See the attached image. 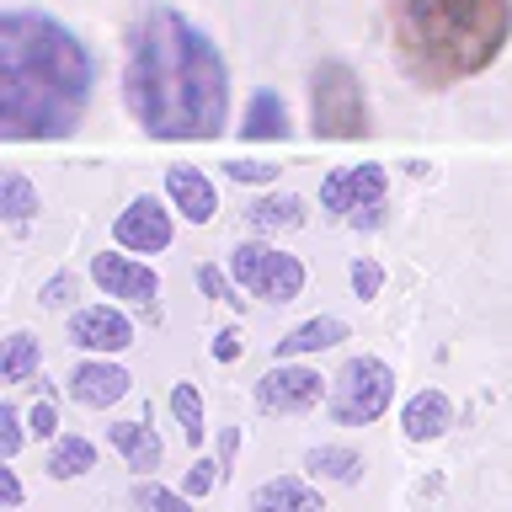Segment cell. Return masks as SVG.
<instances>
[{
    "mask_svg": "<svg viewBox=\"0 0 512 512\" xmlns=\"http://www.w3.org/2000/svg\"><path fill=\"white\" fill-rule=\"evenodd\" d=\"M123 102L150 139H214L230 123V64L182 11H144L128 43Z\"/></svg>",
    "mask_w": 512,
    "mask_h": 512,
    "instance_id": "obj_1",
    "label": "cell"
},
{
    "mask_svg": "<svg viewBox=\"0 0 512 512\" xmlns=\"http://www.w3.org/2000/svg\"><path fill=\"white\" fill-rule=\"evenodd\" d=\"M96 64L86 43L43 11L0 16V139H64L91 107Z\"/></svg>",
    "mask_w": 512,
    "mask_h": 512,
    "instance_id": "obj_2",
    "label": "cell"
},
{
    "mask_svg": "<svg viewBox=\"0 0 512 512\" xmlns=\"http://www.w3.org/2000/svg\"><path fill=\"white\" fill-rule=\"evenodd\" d=\"M512 38V0H390L395 59L422 91L491 70Z\"/></svg>",
    "mask_w": 512,
    "mask_h": 512,
    "instance_id": "obj_3",
    "label": "cell"
},
{
    "mask_svg": "<svg viewBox=\"0 0 512 512\" xmlns=\"http://www.w3.org/2000/svg\"><path fill=\"white\" fill-rule=\"evenodd\" d=\"M310 128H315V139H363L368 134V96L352 64L320 59L310 70Z\"/></svg>",
    "mask_w": 512,
    "mask_h": 512,
    "instance_id": "obj_4",
    "label": "cell"
},
{
    "mask_svg": "<svg viewBox=\"0 0 512 512\" xmlns=\"http://www.w3.org/2000/svg\"><path fill=\"white\" fill-rule=\"evenodd\" d=\"M395 400V368L384 358H347L331 384V422L336 427H368L390 411Z\"/></svg>",
    "mask_w": 512,
    "mask_h": 512,
    "instance_id": "obj_5",
    "label": "cell"
},
{
    "mask_svg": "<svg viewBox=\"0 0 512 512\" xmlns=\"http://www.w3.org/2000/svg\"><path fill=\"white\" fill-rule=\"evenodd\" d=\"M230 278L246 288L251 299L262 304H288L304 294V283H310V272H304L299 256H288L278 246H262V240H240L230 251Z\"/></svg>",
    "mask_w": 512,
    "mask_h": 512,
    "instance_id": "obj_6",
    "label": "cell"
},
{
    "mask_svg": "<svg viewBox=\"0 0 512 512\" xmlns=\"http://www.w3.org/2000/svg\"><path fill=\"white\" fill-rule=\"evenodd\" d=\"M384 198H390V182H384L379 160L326 171V182H320V203H326V214L347 219L352 230H379V224H384Z\"/></svg>",
    "mask_w": 512,
    "mask_h": 512,
    "instance_id": "obj_7",
    "label": "cell"
},
{
    "mask_svg": "<svg viewBox=\"0 0 512 512\" xmlns=\"http://www.w3.org/2000/svg\"><path fill=\"white\" fill-rule=\"evenodd\" d=\"M320 395H326V379L315 368H304L299 358L267 368L256 379V411H267V416H304L310 406H320Z\"/></svg>",
    "mask_w": 512,
    "mask_h": 512,
    "instance_id": "obj_8",
    "label": "cell"
},
{
    "mask_svg": "<svg viewBox=\"0 0 512 512\" xmlns=\"http://www.w3.org/2000/svg\"><path fill=\"white\" fill-rule=\"evenodd\" d=\"M91 283L102 288L107 299H128V304H155V294H160V278L134 251L128 256L123 251H96L91 256Z\"/></svg>",
    "mask_w": 512,
    "mask_h": 512,
    "instance_id": "obj_9",
    "label": "cell"
},
{
    "mask_svg": "<svg viewBox=\"0 0 512 512\" xmlns=\"http://www.w3.org/2000/svg\"><path fill=\"white\" fill-rule=\"evenodd\" d=\"M171 235H176V224H171V214H166L160 198H134L118 219H112V240H118L123 251H134V256L166 251Z\"/></svg>",
    "mask_w": 512,
    "mask_h": 512,
    "instance_id": "obj_10",
    "label": "cell"
},
{
    "mask_svg": "<svg viewBox=\"0 0 512 512\" xmlns=\"http://www.w3.org/2000/svg\"><path fill=\"white\" fill-rule=\"evenodd\" d=\"M70 342L80 352H123L134 342V320L112 304H86V310L70 315Z\"/></svg>",
    "mask_w": 512,
    "mask_h": 512,
    "instance_id": "obj_11",
    "label": "cell"
},
{
    "mask_svg": "<svg viewBox=\"0 0 512 512\" xmlns=\"http://www.w3.org/2000/svg\"><path fill=\"white\" fill-rule=\"evenodd\" d=\"M128 368L118 363H107V358H86L70 374V395H75V406H86V411H107V406H118V400L128 395Z\"/></svg>",
    "mask_w": 512,
    "mask_h": 512,
    "instance_id": "obj_12",
    "label": "cell"
},
{
    "mask_svg": "<svg viewBox=\"0 0 512 512\" xmlns=\"http://www.w3.org/2000/svg\"><path fill=\"white\" fill-rule=\"evenodd\" d=\"M166 198H171V208H176L187 224H208V219L219 214L214 176H203L198 166H171V171H166Z\"/></svg>",
    "mask_w": 512,
    "mask_h": 512,
    "instance_id": "obj_13",
    "label": "cell"
},
{
    "mask_svg": "<svg viewBox=\"0 0 512 512\" xmlns=\"http://www.w3.org/2000/svg\"><path fill=\"white\" fill-rule=\"evenodd\" d=\"M400 427H406L411 443H432L454 427V406H448L443 390H416L406 400V411H400Z\"/></svg>",
    "mask_w": 512,
    "mask_h": 512,
    "instance_id": "obj_14",
    "label": "cell"
},
{
    "mask_svg": "<svg viewBox=\"0 0 512 512\" xmlns=\"http://www.w3.org/2000/svg\"><path fill=\"white\" fill-rule=\"evenodd\" d=\"M107 443L123 454V464L128 470H139V475H150V470H160V438H155V427H144V422H112L107 427Z\"/></svg>",
    "mask_w": 512,
    "mask_h": 512,
    "instance_id": "obj_15",
    "label": "cell"
},
{
    "mask_svg": "<svg viewBox=\"0 0 512 512\" xmlns=\"http://www.w3.org/2000/svg\"><path fill=\"white\" fill-rule=\"evenodd\" d=\"M251 512H326V502H320V491L310 486V480L278 475L251 496Z\"/></svg>",
    "mask_w": 512,
    "mask_h": 512,
    "instance_id": "obj_16",
    "label": "cell"
},
{
    "mask_svg": "<svg viewBox=\"0 0 512 512\" xmlns=\"http://www.w3.org/2000/svg\"><path fill=\"white\" fill-rule=\"evenodd\" d=\"M304 475L331 480V486H358L363 480V454L358 448H342V443H315L310 454H304Z\"/></svg>",
    "mask_w": 512,
    "mask_h": 512,
    "instance_id": "obj_17",
    "label": "cell"
},
{
    "mask_svg": "<svg viewBox=\"0 0 512 512\" xmlns=\"http://www.w3.org/2000/svg\"><path fill=\"white\" fill-rule=\"evenodd\" d=\"M288 128H294V123H288V107H283V96L272 91V86H262V91H256L251 102H246V118H240V134H246V139L256 144V139H288Z\"/></svg>",
    "mask_w": 512,
    "mask_h": 512,
    "instance_id": "obj_18",
    "label": "cell"
},
{
    "mask_svg": "<svg viewBox=\"0 0 512 512\" xmlns=\"http://www.w3.org/2000/svg\"><path fill=\"white\" fill-rule=\"evenodd\" d=\"M336 342H347V320H336V315H315V320H304V326H294L278 342V358L283 363H294L299 352H326Z\"/></svg>",
    "mask_w": 512,
    "mask_h": 512,
    "instance_id": "obj_19",
    "label": "cell"
},
{
    "mask_svg": "<svg viewBox=\"0 0 512 512\" xmlns=\"http://www.w3.org/2000/svg\"><path fill=\"white\" fill-rule=\"evenodd\" d=\"M54 480H75V475H86L96 470V443L91 438H80V432H70V438H54V448H48V464H43Z\"/></svg>",
    "mask_w": 512,
    "mask_h": 512,
    "instance_id": "obj_20",
    "label": "cell"
},
{
    "mask_svg": "<svg viewBox=\"0 0 512 512\" xmlns=\"http://www.w3.org/2000/svg\"><path fill=\"white\" fill-rule=\"evenodd\" d=\"M246 219L256 224V230H299L304 224V198L299 192H267V198L251 203Z\"/></svg>",
    "mask_w": 512,
    "mask_h": 512,
    "instance_id": "obj_21",
    "label": "cell"
},
{
    "mask_svg": "<svg viewBox=\"0 0 512 512\" xmlns=\"http://www.w3.org/2000/svg\"><path fill=\"white\" fill-rule=\"evenodd\" d=\"M38 363H43L38 336H32V331H11L6 352H0V379H6V384H27L32 374H38Z\"/></svg>",
    "mask_w": 512,
    "mask_h": 512,
    "instance_id": "obj_22",
    "label": "cell"
},
{
    "mask_svg": "<svg viewBox=\"0 0 512 512\" xmlns=\"http://www.w3.org/2000/svg\"><path fill=\"white\" fill-rule=\"evenodd\" d=\"M0 214H6L11 224H27L32 214H43L38 187H32L22 171H6V176H0Z\"/></svg>",
    "mask_w": 512,
    "mask_h": 512,
    "instance_id": "obj_23",
    "label": "cell"
},
{
    "mask_svg": "<svg viewBox=\"0 0 512 512\" xmlns=\"http://www.w3.org/2000/svg\"><path fill=\"white\" fill-rule=\"evenodd\" d=\"M171 416H176V427H182V438L198 448L208 438V422H203V395H198V384H171Z\"/></svg>",
    "mask_w": 512,
    "mask_h": 512,
    "instance_id": "obj_24",
    "label": "cell"
},
{
    "mask_svg": "<svg viewBox=\"0 0 512 512\" xmlns=\"http://www.w3.org/2000/svg\"><path fill=\"white\" fill-rule=\"evenodd\" d=\"M134 507H139V512H192V496L144 480V486H134Z\"/></svg>",
    "mask_w": 512,
    "mask_h": 512,
    "instance_id": "obj_25",
    "label": "cell"
},
{
    "mask_svg": "<svg viewBox=\"0 0 512 512\" xmlns=\"http://www.w3.org/2000/svg\"><path fill=\"white\" fill-rule=\"evenodd\" d=\"M198 288H203V294L208 299H219V304H235V310H240V304H246V299H240V294H246V288H240L235 278H224V272L219 267H198Z\"/></svg>",
    "mask_w": 512,
    "mask_h": 512,
    "instance_id": "obj_26",
    "label": "cell"
},
{
    "mask_svg": "<svg viewBox=\"0 0 512 512\" xmlns=\"http://www.w3.org/2000/svg\"><path fill=\"white\" fill-rule=\"evenodd\" d=\"M224 171H230L235 182H246V187H251V182L267 187V182H278L283 166H278V160H224Z\"/></svg>",
    "mask_w": 512,
    "mask_h": 512,
    "instance_id": "obj_27",
    "label": "cell"
},
{
    "mask_svg": "<svg viewBox=\"0 0 512 512\" xmlns=\"http://www.w3.org/2000/svg\"><path fill=\"white\" fill-rule=\"evenodd\" d=\"M27 443V427H22V411L16 406H0V459H16Z\"/></svg>",
    "mask_w": 512,
    "mask_h": 512,
    "instance_id": "obj_28",
    "label": "cell"
},
{
    "mask_svg": "<svg viewBox=\"0 0 512 512\" xmlns=\"http://www.w3.org/2000/svg\"><path fill=\"white\" fill-rule=\"evenodd\" d=\"M379 288H384V267L374 262V256H358V262H352V294L379 299Z\"/></svg>",
    "mask_w": 512,
    "mask_h": 512,
    "instance_id": "obj_29",
    "label": "cell"
},
{
    "mask_svg": "<svg viewBox=\"0 0 512 512\" xmlns=\"http://www.w3.org/2000/svg\"><path fill=\"white\" fill-rule=\"evenodd\" d=\"M214 480H219V464H214V459H192L182 491H187V496H208V491H214Z\"/></svg>",
    "mask_w": 512,
    "mask_h": 512,
    "instance_id": "obj_30",
    "label": "cell"
},
{
    "mask_svg": "<svg viewBox=\"0 0 512 512\" xmlns=\"http://www.w3.org/2000/svg\"><path fill=\"white\" fill-rule=\"evenodd\" d=\"M27 432H32V438H59V411H54V400H38V406L27 411Z\"/></svg>",
    "mask_w": 512,
    "mask_h": 512,
    "instance_id": "obj_31",
    "label": "cell"
},
{
    "mask_svg": "<svg viewBox=\"0 0 512 512\" xmlns=\"http://www.w3.org/2000/svg\"><path fill=\"white\" fill-rule=\"evenodd\" d=\"M75 288H80V283H75V272H59V278H48V283H43V294H38V299L48 304V310H64V304L75 299Z\"/></svg>",
    "mask_w": 512,
    "mask_h": 512,
    "instance_id": "obj_32",
    "label": "cell"
},
{
    "mask_svg": "<svg viewBox=\"0 0 512 512\" xmlns=\"http://www.w3.org/2000/svg\"><path fill=\"white\" fill-rule=\"evenodd\" d=\"M0 496H6V512H16V507H22V475L11 470V459L0 464Z\"/></svg>",
    "mask_w": 512,
    "mask_h": 512,
    "instance_id": "obj_33",
    "label": "cell"
},
{
    "mask_svg": "<svg viewBox=\"0 0 512 512\" xmlns=\"http://www.w3.org/2000/svg\"><path fill=\"white\" fill-rule=\"evenodd\" d=\"M214 358H219V363H235V358H240V331H235V326L214 336Z\"/></svg>",
    "mask_w": 512,
    "mask_h": 512,
    "instance_id": "obj_34",
    "label": "cell"
}]
</instances>
